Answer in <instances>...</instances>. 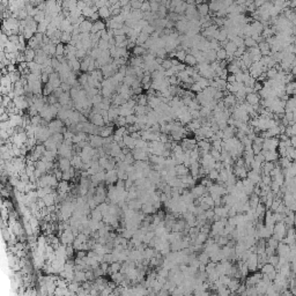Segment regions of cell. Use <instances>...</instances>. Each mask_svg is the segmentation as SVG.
Returning a JSON list of instances; mask_svg holds the SVG:
<instances>
[{"label":"cell","instance_id":"6da1fadb","mask_svg":"<svg viewBox=\"0 0 296 296\" xmlns=\"http://www.w3.org/2000/svg\"><path fill=\"white\" fill-rule=\"evenodd\" d=\"M47 129L51 132V134H56V133H62V134L66 131L64 122H62L60 119H52L51 122H49Z\"/></svg>","mask_w":296,"mask_h":296},{"label":"cell","instance_id":"7a4b0ae2","mask_svg":"<svg viewBox=\"0 0 296 296\" xmlns=\"http://www.w3.org/2000/svg\"><path fill=\"white\" fill-rule=\"evenodd\" d=\"M278 145H279L278 137H275V138H267V139H264L263 144H261V151H276Z\"/></svg>","mask_w":296,"mask_h":296},{"label":"cell","instance_id":"3957f363","mask_svg":"<svg viewBox=\"0 0 296 296\" xmlns=\"http://www.w3.org/2000/svg\"><path fill=\"white\" fill-rule=\"evenodd\" d=\"M14 107L20 110H27L29 108V103L27 101L26 96H15L14 101H13Z\"/></svg>","mask_w":296,"mask_h":296},{"label":"cell","instance_id":"277c9868","mask_svg":"<svg viewBox=\"0 0 296 296\" xmlns=\"http://www.w3.org/2000/svg\"><path fill=\"white\" fill-rule=\"evenodd\" d=\"M90 123L95 126H97V127H103L105 125L102 116L99 114H93V112H90Z\"/></svg>","mask_w":296,"mask_h":296},{"label":"cell","instance_id":"5b68a950","mask_svg":"<svg viewBox=\"0 0 296 296\" xmlns=\"http://www.w3.org/2000/svg\"><path fill=\"white\" fill-rule=\"evenodd\" d=\"M259 101L260 97L258 93H250L245 96V102L250 105H257V104H259Z\"/></svg>","mask_w":296,"mask_h":296},{"label":"cell","instance_id":"8992f818","mask_svg":"<svg viewBox=\"0 0 296 296\" xmlns=\"http://www.w3.org/2000/svg\"><path fill=\"white\" fill-rule=\"evenodd\" d=\"M260 174L259 172L255 171V170H251V171H248V175H246V178L249 179L250 182L252 183L253 185H257L258 183L260 182Z\"/></svg>","mask_w":296,"mask_h":296},{"label":"cell","instance_id":"52a82bcc","mask_svg":"<svg viewBox=\"0 0 296 296\" xmlns=\"http://www.w3.org/2000/svg\"><path fill=\"white\" fill-rule=\"evenodd\" d=\"M58 167L60 169V171H67L68 169L71 168V160L68 159H65V157H60L59 159V162H58Z\"/></svg>","mask_w":296,"mask_h":296},{"label":"cell","instance_id":"ba28073f","mask_svg":"<svg viewBox=\"0 0 296 296\" xmlns=\"http://www.w3.org/2000/svg\"><path fill=\"white\" fill-rule=\"evenodd\" d=\"M104 29H105V23H104L103 21L97 20L95 21V22H93V27H92L90 34H97V32L104 30Z\"/></svg>","mask_w":296,"mask_h":296},{"label":"cell","instance_id":"9c48e42d","mask_svg":"<svg viewBox=\"0 0 296 296\" xmlns=\"http://www.w3.org/2000/svg\"><path fill=\"white\" fill-rule=\"evenodd\" d=\"M92 27H93V22L88 19H84L83 22L79 26V29H80V34L81 32H90L92 31Z\"/></svg>","mask_w":296,"mask_h":296},{"label":"cell","instance_id":"30bf717a","mask_svg":"<svg viewBox=\"0 0 296 296\" xmlns=\"http://www.w3.org/2000/svg\"><path fill=\"white\" fill-rule=\"evenodd\" d=\"M196 7H197V12L199 16H207L209 14V7H208L207 2H203V4L196 6Z\"/></svg>","mask_w":296,"mask_h":296},{"label":"cell","instance_id":"8fae6325","mask_svg":"<svg viewBox=\"0 0 296 296\" xmlns=\"http://www.w3.org/2000/svg\"><path fill=\"white\" fill-rule=\"evenodd\" d=\"M175 171H176V176H178L177 178H182L189 174V168L184 167L183 164H177L175 167Z\"/></svg>","mask_w":296,"mask_h":296},{"label":"cell","instance_id":"7c38bea8","mask_svg":"<svg viewBox=\"0 0 296 296\" xmlns=\"http://www.w3.org/2000/svg\"><path fill=\"white\" fill-rule=\"evenodd\" d=\"M23 54H24V60H26L27 62H34V59H35L36 52H35V50L30 49V47H26Z\"/></svg>","mask_w":296,"mask_h":296},{"label":"cell","instance_id":"4fadbf2b","mask_svg":"<svg viewBox=\"0 0 296 296\" xmlns=\"http://www.w3.org/2000/svg\"><path fill=\"white\" fill-rule=\"evenodd\" d=\"M112 132H114L112 126H103V127H101L99 137H102L103 139H104V138H109V137H111Z\"/></svg>","mask_w":296,"mask_h":296},{"label":"cell","instance_id":"5bb4252c","mask_svg":"<svg viewBox=\"0 0 296 296\" xmlns=\"http://www.w3.org/2000/svg\"><path fill=\"white\" fill-rule=\"evenodd\" d=\"M156 209L154 208V206H153V204L151 203H146V204H142V206H141V212L144 214H153L154 212H155Z\"/></svg>","mask_w":296,"mask_h":296},{"label":"cell","instance_id":"9a60e30c","mask_svg":"<svg viewBox=\"0 0 296 296\" xmlns=\"http://www.w3.org/2000/svg\"><path fill=\"white\" fill-rule=\"evenodd\" d=\"M132 51H133V56L134 57H142V56H145L146 53H147V50L144 49L141 45H135L132 49Z\"/></svg>","mask_w":296,"mask_h":296},{"label":"cell","instance_id":"2e32d148","mask_svg":"<svg viewBox=\"0 0 296 296\" xmlns=\"http://www.w3.org/2000/svg\"><path fill=\"white\" fill-rule=\"evenodd\" d=\"M117 178H118V176H117V172L114 171V170H110V171H108L107 174H105V181L108 183H114L116 181H117Z\"/></svg>","mask_w":296,"mask_h":296},{"label":"cell","instance_id":"e0dca14e","mask_svg":"<svg viewBox=\"0 0 296 296\" xmlns=\"http://www.w3.org/2000/svg\"><path fill=\"white\" fill-rule=\"evenodd\" d=\"M149 37L151 36H149L148 34H146V32H142V31H141L140 34H139V36H138V38H137L135 44H137V45H144L146 42L148 41Z\"/></svg>","mask_w":296,"mask_h":296},{"label":"cell","instance_id":"ac0fdd59","mask_svg":"<svg viewBox=\"0 0 296 296\" xmlns=\"http://www.w3.org/2000/svg\"><path fill=\"white\" fill-rule=\"evenodd\" d=\"M184 64H186L187 66L194 67V66L197 65V60H196V58L193 57L192 54H190V53H186V56H185V59H184Z\"/></svg>","mask_w":296,"mask_h":296},{"label":"cell","instance_id":"d6986e66","mask_svg":"<svg viewBox=\"0 0 296 296\" xmlns=\"http://www.w3.org/2000/svg\"><path fill=\"white\" fill-rule=\"evenodd\" d=\"M97 13H99V17H103V19H109V16L111 15V13H110V9L107 7V6H104V7H102V8H99V9H97Z\"/></svg>","mask_w":296,"mask_h":296},{"label":"cell","instance_id":"ffe728a7","mask_svg":"<svg viewBox=\"0 0 296 296\" xmlns=\"http://www.w3.org/2000/svg\"><path fill=\"white\" fill-rule=\"evenodd\" d=\"M286 157H288L290 161H294L296 157V152L294 147H287L286 149Z\"/></svg>","mask_w":296,"mask_h":296},{"label":"cell","instance_id":"44dd1931","mask_svg":"<svg viewBox=\"0 0 296 296\" xmlns=\"http://www.w3.org/2000/svg\"><path fill=\"white\" fill-rule=\"evenodd\" d=\"M283 134H286L288 138H290V137H295L296 134V126L295 125H293V126H286V129H285V133Z\"/></svg>","mask_w":296,"mask_h":296},{"label":"cell","instance_id":"7402d4cb","mask_svg":"<svg viewBox=\"0 0 296 296\" xmlns=\"http://www.w3.org/2000/svg\"><path fill=\"white\" fill-rule=\"evenodd\" d=\"M89 62H90V57H86L82 62H80V71L87 72V71H88Z\"/></svg>","mask_w":296,"mask_h":296},{"label":"cell","instance_id":"603a6c76","mask_svg":"<svg viewBox=\"0 0 296 296\" xmlns=\"http://www.w3.org/2000/svg\"><path fill=\"white\" fill-rule=\"evenodd\" d=\"M244 47H246V49H250V47H257V43H256V41H253L251 37H244Z\"/></svg>","mask_w":296,"mask_h":296},{"label":"cell","instance_id":"cb8c5ba5","mask_svg":"<svg viewBox=\"0 0 296 296\" xmlns=\"http://www.w3.org/2000/svg\"><path fill=\"white\" fill-rule=\"evenodd\" d=\"M227 59V53L224 51V49H220L216 51V60L218 62H223Z\"/></svg>","mask_w":296,"mask_h":296},{"label":"cell","instance_id":"d4e9b609","mask_svg":"<svg viewBox=\"0 0 296 296\" xmlns=\"http://www.w3.org/2000/svg\"><path fill=\"white\" fill-rule=\"evenodd\" d=\"M71 41H72V35L71 34H68V32H62V36H60V43H67V44H69L71 43Z\"/></svg>","mask_w":296,"mask_h":296},{"label":"cell","instance_id":"484cf974","mask_svg":"<svg viewBox=\"0 0 296 296\" xmlns=\"http://www.w3.org/2000/svg\"><path fill=\"white\" fill-rule=\"evenodd\" d=\"M185 56H186V52L184 51V50H177L176 53H175V58H176L179 62H184Z\"/></svg>","mask_w":296,"mask_h":296},{"label":"cell","instance_id":"4316f807","mask_svg":"<svg viewBox=\"0 0 296 296\" xmlns=\"http://www.w3.org/2000/svg\"><path fill=\"white\" fill-rule=\"evenodd\" d=\"M197 83L200 86V88L201 89H205V88H207V87H209V80H207V79L200 78L197 81Z\"/></svg>","mask_w":296,"mask_h":296},{"label":"cell","instance_id":"83f0119b","mask_svg":"<svg viewBox=\"0 0 296 296\" xmlns=\"http://www.w3.org/2000/svg\"><path fill=\"white\" fill-rule=\"evenodd\" d=\"M211 145H212V148H214V149H216V151H219V152L222 151V140L212 141Z\"/></svg>","mask_w":296,"mask_h":296},{"label":"cell","instance_id":"f1b7e54d","mask_svg":"<svg viewBox=\"0 0 296 296\" xmlns=\"http://www.w3.org/2000/svg\"><path fill=\"white\" fill-rule=\"evenodd\" d=\"M207 178H209L212 182L213 181H216L219 178V171L218 170H215V169H213V170H211V171L208 172V175H207Z\"/></svg>","mask_w":296,"mask_h":296},{"label":"cell","instance_id":"f546056e","mask_svg":"<svg viewBox=\"0 0 296 296\" xmlns=\"http://www.w3.org/2000/svg\"><path fill=\"white\" fill-rule=\"evenodd\" d=\"M125 119H126V125H133L135 124V122H137V116H135L134 114H130V116H127V117H125Z\"/></svg>","mask_w":296,"mask_h":296},{"label":"cell","instance_id":"4dcf8cb0","mask_svg":"<svg viewBox=\"0 0 296 296\" xmlns=\"http://www.w3.org/2000/svg\"><path fill=\"white\" fill-rule=\"evenodd\" d=\"M149 5H151V12L156 14L157 10H159V7H160V2L157 1H149Z\"/></svg>","mask_w":296,"mask_h":296},{"label":"cell","instance_id":"1f68e13d","mask_svg":"<svg viewBox=\"0 0 296 296\" xmlns=\"http://www.w3.org/2000/svg\"><path fill=\"white\" fill-rule=\"evenodd\" d=\"M87 54V52H86V50H83V49H80V50H77V52H75V58L77 59H84V58L87 57L86 56Z\"/></svg>","mask_w":296,"mask_h":296},{"label":"cell","instance_id":"d6a6232c","mask_svg":"<svg viewBox=\"0 0 296 296\" xmlns=\"http://www.w3.org/2000/svg\"><path fill=\"white\" fill-rule=\"evenodd\" d=\"M116 124L118 125V127H125L126 126V119L125 117H122V116H118V118L114 120Z\"/></svg>","mask_w":296,"mask_h":296},{"label":"cell","instance_id":"836d02e7","mask_svg":"<svg viewBox=\"0 0 296 296\" xmlns=\"http://www.w3.org/2000/svg\"><path fill=\"white\" fill-rule=\"evenodd\" d=\"M140 10L142 13H147V12H151V5L148 1H142V5H141Z\"/></svg>","mask_w":296,"mask_h":296},{"label":"cell","instance_id":"e575fe53","mask_svg":"<svg viewBox=\"0 0 296 296\" xmlns=\"http://www.w3.org/2000/svg\"><path fill=\"white\" fill-rule=\"evenodd\" d=\"M161 66L164 68L166 71H167V69H169V68H171L172 67L171 59H169V58H168V59H164V60H163V62H162Z\"/></svg>","mask_w":296,"mask_h":296},{"label":"cell","instance_id":"d590c367","mask_svg":"<svg viewBox=\"0 0 296 296\" xmlns=\"http://www.w3.org/2000/svg\"><path fill=\"white\" fill-rule=\"evenodd\" d=\"M251 149H252L253 155H258L260 152H261V146L256 145V144H252V145H251Z\"/></svg>","mask_w":296,"mask_h":296},{"label":"cell","instance_id":"8d00e7d4","mask_svg":"<svg viewBox=\"0 0 296 296\" xmlns=\"http://www.w3.org/2000/svg\"><path fill=\"white\" fill-rule=\"evenodd\" d=\"M114 42H116V45H118V44H122L123 42H125L126 39H127V37H126V35H122V36H114Z\"/></svg>","mask_w":296,"mask_h":296},{"label":"cell","instance_id":"74e56055","mask_svg":"<svg viewBox=\"0 0 296 296\" xmlns=\"http://www.w3.org/2000/svg\"><path fill=\"white\" fill-rule=\"evenodd\" d=\"M253 160H255L256 162H258L259 164H263V163L265 162V157H264V155H263L261 153H259L258 155H255V156H253Z\"/></svg>","mask_w":296,"mask_h":296},{"label":"cell","instance_id":"f35d334b","mask_svg":"<svg viewBox=\"0 0 296 296\" xmlns=\"http://www.w3.org/2000/svg\"><path fill=\"white\" fill-rule=\"evenodd\" d=\"M190 90H191V92H194V93L198 94V93H200V92H201L203 89L200 88V86H199V84H198L197 82H194V83H192V84H191V87H190Z\"/></svg>","mask_w":296,"mask_h":296},{"label":"cell","instance_id":"ab89813d","mask_svg":"<svg viewBox=\"0 0 296 296\" xmlns=\"http://www.w3.org/2000/svg\"><path fill=\"white\" fill-rule=\"evenodd\" d=\"M285 118H286V120L288 123L295 120V112H286L285 114Z\"/></svg>","mask_w":296,"mask_h":296},{"label":"cell","instance_id":"60d3db41","mask_svg":"<svg viewBox=\"0 0 296 296\" xmlns=\"http://www.w3.org/2000/svg\"><path fill=\"white\" fill-rule=\"evenodd\" d=\"M185 67H186V65H185L184 62H178V65L176 66V68H177V71H178V72L185 71Z\"/></svg>","mask_w":296,"mask_h":296},{"label":"cell","instance_id":"b9f144b4","mask_svg":"<svg viewBox=\"0 0 296 296\" xmlns=\"http://www.w3.org/2000/svg\"><path fill=\"white\" fill-rule=\"evenodd\" d=\"M226 81H227V83L236 82V81H235V75L234 74H228V77H227V79H226Z\"/></svg>","mask_w":296,"mask_h":296},{"label":"cell","instance_id":"7bdbcfd3","mask_svg":"<svg viewBox=\"0 0 296 296\" xmlns=\"http://www.w3.org/2000/svg\"><path fill=\"white\" fill-rule=\"evenodd\" d=\"M296 138L295 137H290L289 138V142H290V146L291 147H295V145H296V140H295Z\"/></svg>","mask_w":296,"mask_h":296},{"label":"cell","instance_id":"ee69618b","mask_svg":"<svg viewBox=\"0 0 296 296\" xmlns=\"http://www.w3.org/2000/svg\"><path fill=\"white\" fill-rule=\"evenodd\" d=\"M5 53H4V52H1V51H0V64H1V62H2V60H5Z\"/></svg>","mask_w":296,"mask_h":296}]
</instances>
